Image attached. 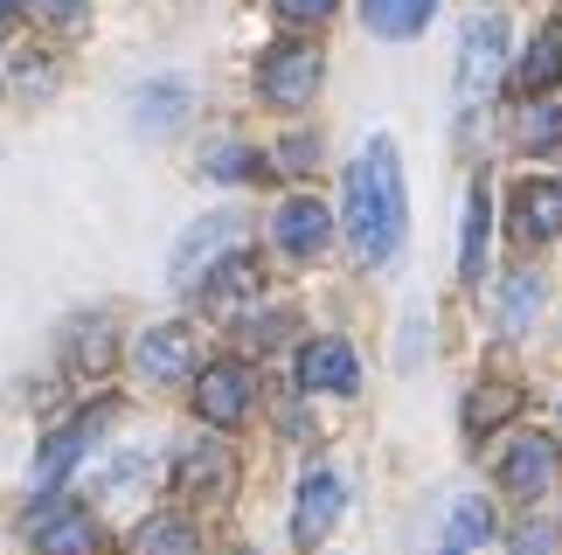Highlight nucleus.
<instances>
[{
  "mask_svg": "<svg viewBox=\"0 0 562 555\" xmlns=\"http://www.w3.org/2000/svg\"><path fill=\"white\" fill-rule=\"evenodd\" d=\"M445 555H465V548H445Z\"/></svg>",
  "mask_w": 562,
  "mask_h": 555,
  "instance_id": "32",
  "label": "nucleus"
},
{
  "mask_svg": "<svg viewBox=\"0 0 562 555\" xmlns=\"http://www.w3.org/2000/svg\"><path fill=\"white\" fill-rule=\"evenodd\" d=\"M348 243L361 264H382L403 243V167L389 139H369L348 167Z\"/></svg>",
  "mask_w": 562,
  "mask_h": 555,
  "instance_id": "1",
  "label": "nucleus"
},
{
  "mask_svg": "<svg viewBox=\"0 0 562 555\" xmlns=\"http://www.w3.org/2000/svg\"><path fill=\"white\" fill-rule=\"evenodd\" d=\"M257 91H265L271 104H285V112H299V104L319 91V49H306V42H278V49L265 56V70H257Z\"/></svg>",
  "mask_w": 562,
  "mask_h": 555,
  "instance_id": "3",
  "label": "nucleus"
},
{
  "mask_svg": "<svg viewBox=\"0 0 562 555\" xmlns=\"http://www.w3.org/2000/svg\"><path fill=\"white\" fill-rule=\"evenodd\" d=\"M257 403V382L244 361H209L202 375H194V410H202L209 423H244Z\"/></svg>",
  "mask_w": 562,
  "mask_h": 555,
  "instance_id": "4",
  "label": "nucleus"
},
{
  "mask_svg": "<svg viewBox=\"0 0 562 555\" xmlns=\"http://www.w3.org/2000/svg\"><path fill=\"white\" fill-rule=\"evenodd\" d=\"M486 535H493V507L486 500H459V507H451V548H472Z\"/></svg>",
  "mask_w": 562,
  "mask_h": 555,
  "instance_id": "23",
  "label": "nucleus"
},
{
  "mask_svg": "<svg viewBox=\"0 0 562 555\" xmlns=\"http://www.w3.org/2000/svg\"><path fill=\"white\" fill-rule=\"evenodd\" d=\"M340 500H348V494H340L334 473H306V486H299V507H292V542L313 548V542L340 521Z\"/></svg>",
  "mask_w": 562,
  "mask_h": 555,
  "instance_id": "9",
  "label": "nucleus"
},
{
  "mask_svg": "<svg viewBox=\"0 0 562 555\" xmlns=\"http://www.w3.org/2000/svg\"><path fill=\"white\" fill-rule=\"evenodd\" d=\"M271 229H278V243H285L292 258H319V250H327V237H334V216H327L313 195H292L285 208H278Z\"/></svg>",
  "mask_w": 562,
  "mask_h": 555,
  "instance_id": "11",
  "label": "nucleus"
},
{
  "mask_svg": "<svg viewBox=\"0 0 562 555\" xmlns=\"http://www.w3.org/2000/svg\"><path fill=\"white\" fill-rule=\"evenodd\" d=\"M202 542H194V528H188V514H154L139 528V555H194Z\"/></svg>",
  "mask_w": 562,
  "mask_h": 555,
  "instance_id": "20",
  "label": "nucleus"
},
{
  "mask_svg": "<svg viewBox=\"0 0 562 555\" xmlns=\"http://www.w3.org/2000/svg\"><path fill=\"white\" fill-rule=\"evenodd\" d=\"M175 479H181V494H188V500L223 494V486H229V452H223V444H188L181 465H175Z\"/></svg>",
  "mask_w": 562,
  "mask_h": 555,
  "instance_id": "15",
  "label": "nucleus"
},
{
  "mask_svg": "<svg viewBox=\"0 0 562 555\" xmlns=\"http://www.w3.org/2000/svg\"><path fill=\"white\" fill-rule=\"evenodd\" d=\"M209 174L215 181H257V174H265V160H257L250 146H215V154H209Z\"/></svg>",
  "mask_w": 562,
  "mask_h": 555,
  "instance_id": "25",
  "label": "nucleus"
},
{
  "mask_svg": "<svg viewBox=\"0 0 562 555\" xmlns=\"http://www.w3.org/2000/svg\"><path fill=\"white\" fill-rule=\"evenodd\" d=\"M133 361H139L146 382H181V375L194 369V333H188V327H154V333L133 348Z\"/></svg>",
  "mask_w": 562,
  "mask_h": 555,
  "instance_id": "12",
  "label": "nucleus"
},
{
  "mask_svg": "<svg viewBox=\"0 0 562 555\" xmlns=\"http://www.w3.org/2000/svg\"><path fill=\"white\" fill-rule=\"evenodd\" d=\"M514 83H521V91H555V83H562V21H549V29L535 35V49L521 56Z\"/></svg>",
  "mask_w": 562,
  "mask_h": 555,
  "instance_id": "16",
  "label": "nucleus"
},
{
  "mask_svg": "<svg viewBox=\"0 0 562 555\" xmlns=\"http://www.w3.org/2000/svg\"><path fill=\"white\" fill-rule=\"evenodd\" d=\"M514 237H528V243L562 237V181H521L514 188Z\"/></svg>",
  "mask_w": 562,
  "mask_h": 555,
  "instance_id": "10",
  "label": "nucleus"
},
{
  "mask_svg": "<svg viewBox=\"0 0 562 555\" xmlns=\"http://www.w3.org/2000/svg\"><path fill=\"white\" fill-rule=\"evenodd\" d=\"M21 83H29V91H42V83H49V63L29 56V63H21Z\"/></svg>",
  "mask_w": 562,
  "mask_h": 555,
  "instance_id": "29",
  "label": "nucleus"
},
{
  "mask_svg": "<svg viewBox=\"0 0 562 555\" xmlns=\"http://www.w3.org/2000/svg\"><path fill=\"white\" fill-rule=\"evenodd\" d=\"M202 285H209V306L229 313V306H250V298L265 292V271H257V258H244V250H236V258H223V264L202 278Z\"/></svg>",
  "mask_w": 562,
  "mask_h": 555,
  "instance_id": "14",
  "label": "nucleus"
},
{
  "mask_svg": "<svg viewBox=\"0 0 562 555\" xmlns=\"http://www.w3.org/2000/svg\"><path fill=\"white\" fill-rule=\"evenodd\" d=\"M501 77H507V21L501 14H472V29L459 42V98L480 104Z\"/></svg>",
  "mask_w": 562,
  "mask_h": 555,
  "instance_id": "2",
  "label": "nucleus"
},
{
  "mask_svg": "<svg viewBox=\"0 0 562 555\" xmlns=\"http://www.w3.org/2000/svg\"><path fill=\"white\" fill-rule=\"evenodd\" d=\"M535 313H542V278H507V292H501V333H521Z\"/></svg>",
  "mask_w": 562,
  "mask_h": 555,
  "instance_id": "21",
  "label": "nucleus"
},
{
  "mask_svg": "<svg viewBox=\"0 0 562 555\" xmlns=\"http://www.w3.org/2000/svg\"><path fill=\"white\" fill-rule=\"evenodd\" d=\"M459 271H465V285L486 271V188H472L465 195V237H459Z\"/></svg>",
  "mask_w": 562,
  "mask_h": 555,
  "instance_id": "19",
  "label": "nucleus"
},
{
  "mask_svg": "<svg viewBox=\"0 0 562 555\" xmlns=\"http://www.w3.org/2000/svg\"><path fill=\"white\" fill-rule=\"evenodd\" d=\"M181 112H188V91H181V83H146V91L133 98V125H139V133H167Z\"/></svg>",
  "mask_w": 562,
  "mask_h": 555,
  "instance_id": "18",
  "label": "nucleus"
},
{
  "mask_svg": "<svg viewBox=\"0 0 562 555\" xmlns=\"http://www.w3.org/2000/svg\"><path fill=\"white\" fill-rule=\"evenodd\" d=\"M501 486H507L514 500H542L549 486H555V444L542 431H521L501 452Z\"/></svg>",
  "mask_w": 562,
  "mask_h": 555,
  "instance_id": "6",
  "label": "nucleus"
},
{
  "mask_svg": "<svg viewBox=\"0 0 562 555\" xmlns=\"http://www.w3.org/2000/svg\"><path fill=\"white\" fill-rule=\"evenodd\" d=\"M104 417H112V410L98 403V410H83L77 423H63V431H49V438H42V458H35V486H42V494H49V486H63V479L77 473V458L98 444Z\"/></svg>",
  "mask_w": 562,
  "mask_h": 555,
  "instance_id": "5",
  "label": "nucleus"
},
{
  "mask_svg": "<svg viewBox=\"0 0 562 555\" xmlns=\"http://www.w3.org/2000/svg\"><path fill=\"white\" fill-rule=\"evenodd\" d=\"M21 8H29L35 21H56V29H70V21L83 14V0H21Z\"/></svg>",
  "mask_w": 562,
  "mask_h": 555,
  "instance_id": "26",
  "label": "nucleus"
},
{
  "mask_svg": "<svg viewBox=\"0 0 562 555\" xmlns=\"http://www.w3.org/2000/svg\"><path fill=\"white\" fill-rule=\"evenodd\" d=\"M278 14L306 29V21H327V14H334V0H278Z\"/></svg>",
  "mask_w": 562,
  "mask_h": 555,
  "instance_id": "28",
  "label": "nucleus"
},
{
  "mask_svg": "<svg viewBox=\"0 0 562 555\" xmlns=\"http://www.w3.org/2000/svg\"><path fill=\"white\" fill-rule=\"evenodd\" d=\"M555 139H562V112H555V104H528V112H521V146H528V154H549Z\"/></svg>",
  "mask_w": 562,
  "mask_h": 555,
  "instance_id": "24",
  "label": "nucleus"
},
{
  "mask_svg": "<svg viewBox=\"0 0 562 555\" xmlns=\"http://www.w3.org/2000/svg\"><path fill=\"white\" fill-rule=\"evenodd\" d=\"M501 417H514V389H507V382H486V389H472V403H465V431H472V438L493 431Z\"/></svg>",
  "mask_w": 562,
  "mask_h": 555,
  "instance_id": "22",
  "label": "nucleus"
},
{
  "mask_svg": "<svg viewBox=\"0 0 562 555\" xmlns=\"http://www.w3.org/2000/svg\"><path fill=\"white\" fill-rule=\"evenodd\" d=\"M8 21H14V0H0V35H8Z\"/></svg>",
  "mask_w": 562,
  "mask_h": 555,
  "instance_id": "31",
  "label": "nucleus"
},
{
  "mask_svg": "<svg viewBox=\"0 0 562 555\" xmlns=\"http://www.w3.org/2000/svg\"><path fill=\"white\" fill-rule=\"evenodd\" d=\"M229 237H236V216H209V223H194L188 237H181V250H175V285H181V292H188V285H202V264L223 258Z\"/></svg>",
  "mask_w": 562,
  "mask_h": 555,
  "instance_id": "13",
  "label": "nucleus"
},
{
  "mask_svg": "<svg viewBox=\"0 0 562 555\" xmlns=\"http://www.w3.org/2000/svg\"><path fill=\"white\" fill-rule=\"evenodd\" d=\"M299 389L313 396H355L361 389V361L348 340H313L306 354H299Z\"/></svg>",
  "mask_w": 562,
  "mask_h": 555,
  "instance_id": "8",
  "label": "nucleus"
},
{
  "mask_svg": "<svg viewBox=\"0 0 562 555\" xmlns=\"http://www.w3.org/2000/svg\"><path fill=\"white\" fill-rule=\"evenodd\" d=\"M29 535L42 555H98V514H83V507H35V521H29Z\"/></svg>",
  "mask_w": 562,
  "mask_h": 555,
  "instance_id": "7",
  "label": "nucleus"
},
{
  "mask_svg": "<svg viewBox=\"0 0 562 555\" xmlns=\"http://www.w3.org/2000/svg\"><path fill=\"white\" fill-rule=\"evenodd\" d=\"M361 8H369V29L375 35H396L403 42V35H417L424 21L438 14V0H361Z\"/></svg>",
  "mask_w": 562,
  "mask_h": 555,
  "instance_id": "17",
  "label": "nucleus"
},
{
  "mask_svg": "<svg viewBox=\"0 0 562 555\" xmlns=\"http://www.w3.org/2000/svg\"><path fill=\"white\" fill-rule=\"evenodd\" d=\"M313 160V139H285V167H306Z\"/></svg>",
  "mask_w": 562,
  "mask_h": 555,
  "instance_id": "30",
  "label": "nucleus"
},
{
  "mask_svg": "<svg viewBox=\"0 0 562 555\" xmlns=\"http://www.w3.org/2000/svg\"><path fill=\"white\" fill-rule=\"evenodd\" d=\"M549 548H555V521H535L514 535V555H549Z\"/></svg>",
  "mask_w": 562,
  "mask_h": 555,
  "instance_id": "27",
  "label": "nucleus"
}]
</instances>
